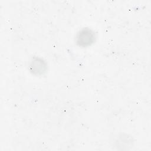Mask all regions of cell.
I'll use <instances>...</instances> for the list:
<instances>
[{
    "label": "cell",
    "mask_w": 151,
    "mask_h": 151,
    "mask_svg": "<svg viewBox=\"0 0 151 151\" xmlns=\"http://www.w3.org/2000/svg\"><path fill=\"white\" fill-rule=\"evenodd\" d=\"M94 34L89 29L82 31L78 36V43L80 45H89L93 41Z\"/></svg>",
    "instance_id": "6da1fadb"
}]
</instances>
